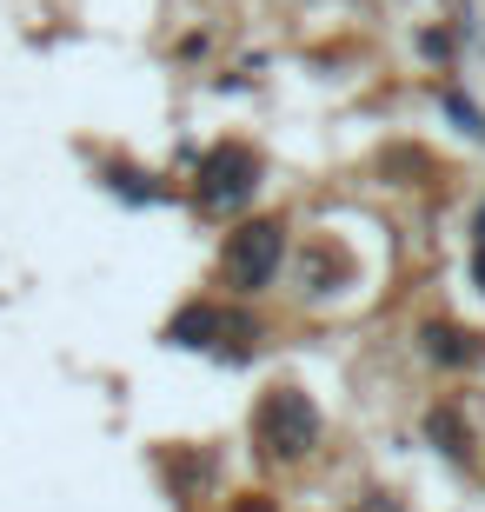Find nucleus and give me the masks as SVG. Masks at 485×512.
Masks as SVG:
<instances>
[{
  "label": "nucleus",
  "mask_w": 485,
  "mask_h": 512,
  "mask_svg": "<svg viewBox=\"0 0 485 512\" xmlns=\"http://www.w3.org/2000/svg\"><path fill=\"white\" fill-rule=\"evenodd\" d=\"M253 439L266 459H306L319 446V406L299 386H273L253 413Z\"/></svg>",
  "instance_id": "obj_1"
},
{
  "label": "nucleus",
  "mask_w": 485,
  "mask_h": 512,
  "mask_svg": "<svg viewBox=\"0 0 485 512\" xmlns=\"http://www.w3.org/2000/svg\"><path fill=\"white\" fill-rule=\"evenodd\" d=\"M286 260V227L280 220H246V227L226 233V253H220V280L233 293H266L273 273Z\"/></svg>",
  "instance_id": "obj_2"
},
{
  "label": "nucleus",
  "mask_w": 485,
  "mask_h": 512,
  "mask_svg": "<svg viewBox=\"0 0 485 512\" xmlns=\"http://www.w3.org/2000/svg\"><path fill=\"white\" fill-rule=\"evenodd\" d=\"M253 193H260V153L240 147V140L213 147L200 160V173H193V200H200L206 213H240Z\"/></svg>",
  "instance_id": "obj_3"
},
{
  "label": "nucleus",
  "mask_w": 485,
  "mask_h": 512,
  "mask_svg": "<svg viewBox=\"0 0 485 512\" xmlns=\"http://www.w3.org/2000/svg\"><path fill=\"white\" fill-rule=\"evenodd\" d=\"M419 340H426V360L432 366H479L485 360V340H479V333H466V326H452V320H432Z\"/></svg>",
  "instance_id": "obj_4"
},
{
  "label": "nucleus",
  "mask_w": 485,
  "mask_h": 512,
  "mask_svg": "<svg viewBox=\"0 0 485 512\" xmlns=\"http://www.w3.org/2000/svg\"><path fill=\"white\" fill-rule=\"evenodd\" d=\"M167 340H180V346H213V340H226V320L213 313V306H187V313L167 326Z\"/></svg>",
  "instance_id": "obj_5"
},
{
  "label": "nucleus",
  "mask_w": 485,
  "mask_h": 512,
  "mask_svg": "<svg viewBox=\"0 0 485 512\" xmlns=\"http://www.w3.org/2000/svg\"><path fill=\"white\" fill-rule=\"evenodd\" d=\"M426 439H432V446H446L452 459L472 453V433H466V419H459V406H432V413H426Z\"/></svg>",
  "instance_id": "obj_6"
},
{
  "label": "nucleus",
  "mask_w": 485,
  "mask_h": 512,
  "mask_svg": "<svg viewBox=\"0 0 485 512\" xmlns=\"http://www.w3.org/2000/svg\"><path fill=\"white\" fill-rule=\"evenodd\" d=\"M439 100H446V114L459 120V127H466L472 140H485V114H479V107H472L466 94H459V87H446V94H439Z\"/></svg>",
  "instance_id": "obj_7"
},
{
  "label": "nucleus",
  "mask_w": 485,
  "mask_h": 512,
  "mask_svg": "<svg viewBox=\"0 0 485 512\" xmlns=\"http://www.w3.org/2000/svg\"><path fill=\"white\" fill-rule=\"evenodd\" d=\"M233 512H280V506H273V499H260V493H246V499H240Z\"/></svg>",
  "instance_id": "obj_8"
},
{
  "label": "nucleus",
  "mask_w": 485,
  "mask_h": 512,
  "mask_svg": "<svg viewBox=\"0 0 485 512\" xmlns=\"http://www.w3.org/2000/svg\"><path fill=\"white\" fill-rule=\"evenodd\" d=\"M472 286L485 293V240H479V253H472Z\"/></svg>",
  "instance_id": "obj_9"
},
{
  "label": "nucleus",
  "mask_w": 485,
  "mask_h": 512,
  "mask_svg": "<svg viewBox=\"0 0 485 512\" xmlns=\"http://www.w3.org/2000/svg\"><path fill=\"white\" fill-rule=\"evenodd\" d=\"M472 227H479V240H485V200H479V220H472Z\"/></svg>",
  "instance_id": "obj_10"
}]
</instances>
